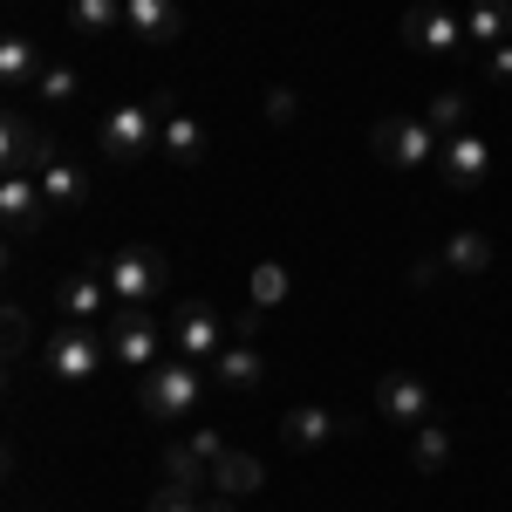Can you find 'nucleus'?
<instances>
[{"mask_svg": "<svg viewBox=\"0 0 512 512\" xmlns=\"http://www.w3.org/2000/svg\"><path fill=\"white\" fill-rule=\"evenodd\" d=\"M103 280H110L117 308H151L164 294V280H171V260H164L158 246H123L117 260L103 267Z\"/></svg>", "mask_w": 512, "mask_h": 512, "instance_id": "7ed1b4c3", "label": "nucleus"}, {"mask_svg": "<svg viewBox=\"0 0 512 512\" xmlns=\"http://www.w3.org/2000/svg\"><path fill=\"white\" fill-rule=\"evenodd\" d=\"M82 192H89V178H82V164L55 158L48 171H41V198H48V212H76Z\"/></svg>", "mask_w": 512, "mask_h": 512, "instance_id": "4be33fe9", "label": "nucleus"}, {"mask_svg": "<svg viewBox=\"0 0 512 512\" xmlns=\"http://www.w3.org/2000/svg\"><path fill=\"white\" fill-rule=\"evenodd\" d=\"M396 28H403V41H410V48H424V55H451V48H458V35H465V21H458V14L424 7V0H417V7H403V21H396Z\"/></svg>", "mask_w": 512, "mask_h": 512, "instance_id": "ddd939ff", "label": "nucleus"}, {"mask_svg": "<svg viewBox=\"0 0 512 512\" xmlns=\"http://www.w3.org/2000/svg\"><path fill=\"white\" fill-rule=\"evenodd\" d=\"M0 144H7V151H0V171H7V178H41L48 164L62 158V144H55L48 130H35V123L21 117V110L0 123Z\"/></svg>", "mask_w": 512, "mask_h": 512, "instance_id": "6e6552de", "label": "nucleus"}, {"mask_svg": "<svg viewBox=\"0 0 512 512\" xmlns=\"http://www.w3.org/2000/svg\"><path fill=\"white\" fill-rule=\"evenodd\" d=\"M267 485V465L253 458V451H226L219 465H212V499H253Z\"/></svg>", "mask_w": 512, "mask_h": 512, "instance_id": "6ab92c4d", "label": "nucleus"}, {"mask_svg": "<svg viewBox=\"0 0 512 512\" xmlns=\"http://www.w3.org/2000/svg\"><path fill=\"white\" fill-rule=\"evenodd\" d=\"M41 69H48V62H41V48L28 35H7V41H0V89H7V96H35Z\"/></svg>", "mask_w": 512, "mask_h": 512, "instance_id": "a211bd4d", "label": "nucleus"}, {"mask_svg": "<svg viewBox=\"0 0 512 512\" xmlns=\"http://www.w3.org/2000/svg\"><path fill=\"white\" fill-rule=\"evenodd\" d=\"M492 82H512V41L492 48Z\"/></svg>", "mask_w": 512, "mask_h": 512, "instance_id": "2f4dec72", "label": "nucleus"}, {"mask_svg": "<svg viewBox=\"0 0 512 512\" xmlns=\"http://www.w3.org/2000/svg\"><path fill=\"white\" fill-rule=\"evenodd\" d=\"M369 151L390 164V171H424V164H437L444 137H437L424 117H383L369 130Z\"/></svg>", "mask_w": 512, "mask_h": 512, "instance_id": "20e7f679", "label": "nucleus"}, {"mask_svg": "<svg viewBox=\"0 0 512 512\" xmlns=\"http://www.w3.org/2000/svg\"><path fill=\"white\" fill-rule=\"evenodd\" d=\"M287 294H294V274H287L280 260H260V267H253V280H246V301H253L260 315H274Z\"/></svg>", "mask_w": 512, "mask_h": 512, "instance_id": "b1692460", "label": "nucleus"}, {"mask_svg": "<svg viewBox=\"0 0 512 512\" xmlns=\"http://www.w3.org/2000/svg\"><path fill=\"white\" fill-rule=\"evenodd\" d=\"M103 355H110V342H103L89 321H62V328L41 342V369H48L55 383H89V376L103 369Z\"/></svg>", "mask_w": 512, "mask_h": 512, "instance_id": "f03ea898", "label": "nucleus"}, {"mask_svg": "<svg viewBox=\"0 0 512 512\" xmlns=\"http://www.w3.org/2000/svg\"><path fill=\"white\" fill-rule=\"evenodd\" d=\"M96 144L110 164H137L144 151H158V103H117L96 130Z\"/></svg>", "mask_w": 512, "mask_h": 512, "instance_id": "423d86ee", "label": "nucleus"}, {"mask_svg": "<svg viewBox=\"0 0 512 512\" xmlns=\"http://www.w3.org/2000/svg\"><path fill=\"white\" fill-rule=\"evenodd\" d=\"M55 308H62V321H89L96 328V315H117V294H110L103 274H69L62 294H55Z\"/></svg>", "mask_w": 512, "mask_h": 512, "instance_id": "dca6fc26", "label": "nucleus"}, {"mask_svg": "<svg viewBox=\"0 0 512 512\" xmlns=\"http://www.w3.org/2000/svg\"><path fill=\"white\" fill-rule=\"evenodd\" d=\"M0 219H7V239H14V246H21V239H35L41 219H48L41 178H7V171H0Z\"/></svg>", "mask_w": 512, "mask_h": 512, "instance_id": "9b49d317", "label": "nucleus"}, {"mask_svg": "<svg viewBox=\"0 0 512 512\" xmlns=\"http://www.w3.org/2000/svg\"><path fill=\"white\" fill-rule=\"evenodd\" d=\"M376 417H383V424H403V431L431 424V383L410 376V369H390V376L376 383Z\"/></svg>", "mask_w": 512, "mask_h": 512, "instance_id": "9d476101", "label": "nucleus"}, {"mask_svg": "<svg viewBox=\"0 0 512 512\" xmlns=\"http://www.w3.org/2000/svg\"><path fill=\"white\" fill-rule=\"evenodd\" d=\"M123 35L151 41V48H171L185 35V7L178 0H123Z\"/></svg>", "mask_w": 512, "mask_h": 512, "instance_id": "f8f14e48", "label": "nucleus"}, {"mask_svg": "<svg viewBox=\"0 0 512 512\" xmlns=\"http://www.w3.org/2000/svg\"><path fill=\"white\" fill-rule=\"evenodd\" d=\"M144 512H205V499H198V492H178V485H158V492L144 499Z\"/></svg>", "mask_w": 512, "mask_h": 512, "instance_id": "c85d7f7f", "label": "nucleus"}, {"mask_svg": "<svg viewBox=\"0 0 512 512\" xmlns=\"http://www.w3.org/2000/svg\"><path fill=\"white\" fill-rule=\"evenodd\" d=\"M21 349H28V315H21V308H7V355L21 362Z\"/></svg>", "mask_w": 512, "mask_h": 512, "instance_id": "7c9ffc66", "label": "nucleus"}, {"mask_svg": "<svg viewBox=\"0 0 512 512\" xmlns=\"http://www.w3.org/2000/svg\"><path fill=\"white\" fill-rule=\"evenodd\" d=\"M205 512H233V506H226V499H205Z\"/></svg>", "mask_w": 512, "mask_h": 512, "instance_id": "72a5a7b5", "label": "nucleus"}, {"mask_svg": "<svg viewBox=\"0 0 512 512\" xmlns=\"http://www.w3.org/2000/svg\"><path fill=\"white\" fill-rule=\"evenodd\" d=\"M485 171H492V151H485L478 137H451V144L437 151V178H444L451 192H472Z\"/></svg>", "mask_w": 512, "mask_h": 512, "instance_id": "f3484780", "label": "nucleus"}, {"mask_svg": "<svg viewBox=\"0 0 512 512\" xmlns=\"http://www.w3.org/2000/svg\"><path fill=\"white\" fill-rule=\"evenodd\" d=\"M294 117H301V96H294L287 82H280V89H267V123H294Z\"/></svg>", "mask_w": 512, "mask_h": 512, "instance_id": "c756f323", "label": "nucleus"}, {"mask_svg": "<svg viewBox=\"0 0 512 512\" xmlns=\"http://www.w3.org/2000/svg\"><path fill=\"white\" fill-rule=\"evenodd\" d=\"M151 103H158V151H164V158L178 164V171L205 164V123H198L192 110H185V103L171 96V89H158Z\"/></svg>", "mask_w": 512, "mask_h": 512, "instance_id": "1a4fd4ad", "label": "nucleus"}, {"mask_svg": "<svg viewBox=\"0 0 512 512\" xmlns=\"http://www.w3.org/2000/svg\"><path fill=\"white\" fill-rule=\"evenodd\" d=\"M424 123H431L444 144H451V137H465V89H437L431 110H424Z\"/></svg>", "mask_w": 512, "mask_h": 512, "instance_id": "bb28decb", "label": "nucleus"}, {"mask_svg": "<svg viewBox=\"0 0 512 512\" xmlns=\"http://www.w3.org/2000/svg\"><path fill=\"white\" fill-rule=\"evenodd\" d=\"M437 274H444V260H417V267H410V287H431Z\"/></svg>", "mask_w": 512, "mask_h": 512, "instance_id": "473e14b6", "label": "nucleus"}, {"mask_svg": "<svg viewBox=\"0 0 512 512\" xmlns=\"http://www.w3.org/2000/svg\"><path fill=\"white\" fill-rule=\"evenodd\" d=\"M355 424H342L335 410H321V403H301V410H287L280 417V444L287 451H321V444H335V437H349Z\"/></svg>", "mask_w": 512, "mask_h": 512, "instance_id": "2eb2a0df", "label": "nucleus"}, {"mask_svg": "<svg viewBox=\"0 0 512 512\" xmlns=\"http://www.w3.org/2000/svg\"><path fill=\"white\" fill-rule=\"evenodd\" d=\"M205 369H212V383H219V390L253 396V390H260V376H267V355H260V342H239V335H233V342L212 355Z\"/></svg>", "mask_w": 512, "mask_h": 512, "instance_id": "4468645a", "label": "nucleus"}, {"mask_svg": "<svg viewBox=\"0 0 512 512\" xmlns=\"http://www.w3.org/2000/svg\"><path fill=\"white\" fill-rule=\"evenodd\" d=\"M410 465H417V472L424 478H437L444 472V465H451V424H417V431H410Z\"/></svg>", "mask_w": 512, "mask_h": 512, "instance_id": "5701e85b", "label": "nucleus"}, {"mask_svg": "<svg viewBox=\"0 0 512 512\" xmlns=\"http://www.w3.org/2000/svg\"><path fill=\"white\" fill-rule=\"evenodd\" d=\"M164 342H171V328H158L151 308H117V315H110V355H117L123 369H137V376L158 369Z\"/></svg>", "mask_w": 512, "mask_h": 512, "instance_id": "39448f33", "label": "nucleus"}, {"mask_svg": "<svg viewBox=\"0 0 512 512\" xmlns=\"http://www.w3.org/2000/svg\"><path fill=\"white\" fill-rule=\"evenodd\" d=\"M164 485H178V492H198V499H212V458L198 451L192 437L164 451Z\"/></svg>", "mask_w": 512, "mask_h": 512, "instance_id": "aec40b11", "label": "nucleus"}, {"mask_svg": "<svg viewBox=\"0 0 512 512\" xmlns=\"http://www.w3.org/2000/svg\"><path fill=\"white\" fill-rule=\"evenodd\" d=\"M205 383H212V369H205V362L164 355L158 369H144V376H137V403H144V417H151V424H192V410L205 403Z\"/></svg>", "mask_w": 512, "mask_h": 512, "instance_id": "f257e3e1", "label": "nucleus"}, {"mask_svg": "<svg viewBox=\"0 0 512 512\" xmlns=\"http://www.w3.org/2000/svg\"><path fill=\"white\" fill-rule=\"evenodd\" d=\"M437 260H444L451 274H485V267H492V239L485 233H451Z\"/></svg>", "mask_w": 512, "mask_h": 512, "instance_id": "a878e982", "label": "nucleus"}, {"mask_svg": "<svg viewBox=\"0 0 512 512\" xmlns=\"http://www.w3.org/2000/svg\"><path fill=\"white\" fill-rule=\"evenodd\" d=\"M35 96L48 103V110L76 103V96H82V69H69V62H48V69H41V82H35Z\"/></svg>", "mask_w": 512, "mask_h": 512, "instance_id": "cd10ccee", "label": "nucleus"}, {"mask_svg": "<svg viewBox=\"0 0 512 512\" xmlns=\"http://www.w3.org/2000/svg\"><path fill=\"white\" fill-rule=\"evenodd\" d=\"M69 35H123V0H69Z\"/></svg>", "mask_w": 512, "mask_h": 512, "instance_id": "412c9836", "label": "nucleus"}, {"mask_svg": "<svg viewBox=\"0 0 512 512\" xmlns=\"http://www.w3.org/2000/svg\"><path fill=\"white\" fill-rule=\"evenodd\" d=\"M465 35H472L478 48H499V41H512V7H506V0H478L472 14H465Z\"/></svg>", "mask_w": 512, "mask_h": 512, "instance_id": "393cba45", "label": "nucleus"}, {"mask_svg": "<svg viewBox=\"0 0 512 512\" xmlns=\"http://www.w3.org/2000/svg\"><path fill=\"white\" fill-rule=\"evenodd\" d=\"M226 342H233V335H226V321H219L212 301H178V315H171V355H185V362H212Z\"/></svg>", "mask_w": 512, "mask_h": 512, "instance_id": "0eeeda50", "label": "nucleus"}]
</instances>
